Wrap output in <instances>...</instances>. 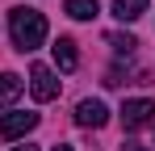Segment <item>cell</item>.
<instances>
[{
	"mask_svg": "<svg viewBox=\"0 0 155 151\" xmlns=\"http://www.w3.org/2000/svg\"><path fill=\"white\" fill-rule=\"evenodd\" d=\"M13 151H38V147H29V143H25V147H13Z\"/></svg>",
	"mask_w": 155,
	"mask_h": 151,
	"instance_id": "8fae6325",
	"label": "cell"
},
{
	"mask_svg": "<svg viewBox=\"0 0 155 151\" xmlns=\"http://www.w3.org/2000/svg\"><path fill=\"white\" fill-rule=\"evenodd\" d=\"M8 34H13V46L21 55H29V50H38L46 42V17L38 8L17 4V8H8Z\"/></svg>",
	"mask_w": 155,
	"mask_h": 151,
	"instance_id": "6da1fadb",
	"label": "cell"
},
{
	"mask_svg": "<svg viewBox=\"0 0 155 151\" xmlns=\"http://www.w3.org/2000/svg\"><path fill=\"white\" fill-rule=\"evenodd\" d=\"M105 42H109V46H113V55H134V46H138V42H134V38H130V34H109V38H105Z\"/></svg>",
	"mask_w": 155,
	"mask_h": 151,
	"instance_id": "30bf717a",
	"label": "cell"
},
{
	"mask_svg": "<svg viewBox=\"0 0 155 151\" xmlns=\"http://www.w3.org/2000/svg\"><path fill=\"white\" fill-rule=\"evenodd\" d=\"M101 8H97V0H67V17H76V21H92Z\"/></svg>",
	"mask_w": 155,
	"mask_h": 151,
	"instance_id": "9c48e42d",
	"label": "cell"
},
{
	"mask_svg": "<svg viewBox=\"0 0 155 151\" xmlns=\"http://www.w3.org/2000/svg\"><path fill=\"white\" fill-rule=\"evenodd\" d=\"M151 118H155V101H147V97H134L122 105V126L126 130H143Z\"/></svg>",
	"mask_w": 155,
	"mask_h": 151,
	"instance_id": "277c9868",
	"label": "cell"
},
{
	"mask_svg": "<svg viewBox=\"0 0 155 151\" xmlns=\"http://www.w3.org/2000/svg\"><path fill=\"white\" fill-rule=\"evenodd\" d=\"M76 122H80V126H88V130H101V126L109 122V109H105V101H97V97L80 101V105H76Z\"/></svg>",
	"mask_w": 155,
	"mask_h": 151,
	"instance_id": "5b68a950",
	"label": "cell"
},
{
	"mask_svg": "<svg viewBox=\"0 0 155 151\" xmlns=\"http://www.w3.org/2000/svg\"><path fill=\"white\" fill-rule=\"evenodd\" d=\"M25 92V80L21 76H13V72H0V109H8L13 101Z\"/></svg>",
	"mask_w": 155,
	"mask_h": 151,
	"instance_id": "52a82bcc",
	"label": "cell"
},
{
	"mask_svg": "<svg viewBox=\"0 0 155 151\" xmlns=\"http://www.w3.org/2000/svg\"><path fill=\"white\" fill-rule=\"evenodd\" d=\"M54 151H71V147H67V143H59V147H54Z\"/></svg>",
	"mask_w": 155,
	"mask_h": 151,
	"instance_id": "7c38bea8",
	"label": "cell"
},
{
	"mask_svg": "<svg viewBox=\"0 0 155 151\" xmlns=\"http://www.w3.org/2000/svg\"><path fill=\"white\" fill-rule=\"evenodd\" d=\"M126 147H130V151H147V147H134V143H126Z\"/></svg>",
	"mask_w": 155,
	"mask_h": 151,
	"instance_id": "4fadbf2b",
	"label": "cell"
},
{
	"mask_svg": "<svg viewBox=\"0 0 155 151\" xmlns=\"http://www.w3.org/2000/svg\"><path fill=\"white\" fill-rule=\"evenodd\" d=\"M29 92H34V101H54L59 97V80H54L51 67H42V63L29 67Z\"/></svg>",
	"mask_w": 155,
	"mask_h": 151,
	"instance_id": "3957f363",
	"label": "cell"
},
{
	"mask_svg": "<svg viewBox=\"0 0 155 151\" xmlns=\"http://www.w3.org/2000/svg\"><path fill=\"white\" fill-rule=\"evenodd\" d=\"M147 13V0H113V17L117 21H138Z\"/></svg>",
	"mask_w": 155,
	"mask_h": 151,
	"instance_id": "ba28073f",
	"label": "cell"
},
{
	"mask_svg": "<svg viewBox=\"0 0 155 151\" xmlns=\"http://www.w3.org/2000/svg\"><path fill=\"white\" fill-rule=\"evenodd\" d=\"M51 50H54V63H59V72H76V67H80V50H76V42H71V38H59Z\"/></svg>",
	"mask_w": 155,
	"mask_h": 151,
	"instance_id": "8992f818",
	"label": "cell"
},
{
	"mask_svg": "<svg viewBox=\"0 0 155 151\" xmlns=\"http://www.w3.org/2000/svg\"><path fill=\"white\" fill-rule=\"evenodd\" d=\"M38 126V113H29V109H8V113H0V139H21Z\"/></svg>",
	"mask_w": 155,
	"mask_h": 151,
	"instance_id": "7a4b0ae2",
	"label": "cell"
}]
</instances>
